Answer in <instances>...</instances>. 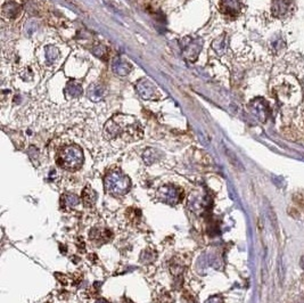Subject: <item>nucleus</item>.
<instances>
[{
	"label": "nucleus",
	"instance_id": "8",
	"mask_svg": "<svg viewBox=\"0 0 304 303\" xmlns=\"http://www.w3.org/2000/svg\"><path fill=\"white\" fill-rule=\"evenodd\" d=\"M242 0H221V8L226 15L235 17L242 10Z\"/></svg>",
	"mask_w": 304,
	"mask_h": 303
},
{
	"label": "nucleus",
	"instance_id": "7",
	"mask_svg": "<svg viewBox=\"0 0 304 303\" xmlns=\"http://www.w3.org/2000/svg\"><path fill=\"white\" fill-rule=\"evenodd\" d=\"M292 0H274L272 1V14L278 19H284L292 9Z\"/></svg>",
	"mask_w": 304,
	"mask_h": 303
},
{
	"label": "nucleus",
	"instance_id": "16",
	"mask_svg": "<svg viewBox=\"0 0 304 303\" xmlns=\"http://www.w3.org/2000/svg\"><path fill=\"white\" fill-rule=\"evenodd\" d=\"M82 200L87 205H91V204H94L95 201H96V194H95L94 190L90 187H86L82 194Z\"/></svg>",
	"mask_w": 304,
	"mask_h": 303
},
{
	"label": "nucleus",
	"instance_id": "9",
	"mask_svg": "<svg viewBox=\"0 0 304 303\" xmlns=\"http://www.w3.org/2000/svg\"><path fill=\"white\" fill-rule=\"evenodd\" d=\"M112 70L115 75L120 76H126L131 72L132 66L129 62L125 61V59H122L121 57H116L112 63Z\"/></svg>",
	"mask_w": 304,
	"mask_h": 303
},
{
	"label": "nucleus",
	"instance_id": "11",
	"mask_svg": "<svg viewBox=\"0 0 304 303\" xmlns=\"http://www.w3.org/2000/svg\"><path fill=\"white\" fill-rule=\"evenodd\" d=\"M106 95V88L101 83H94L88 90V97L93 101H100Z\"/></svg>",
	"mask_w": 304,
	"mask_h": 303
},
{
	"label": "nucleus",
	"instance_id": "2",
	"mask_svg": "<svg viewBox=\"0 0 304 303\" xmlns=\"http://www.w3.org/2000/svg\"><path fill=\"white\" fill-rule=\"evenodd\" d=\"M57 163L69 171H76L82 167L83 153L82 150L76 145L66 146L59 152Z\"/></svg>",
	"mask_w": 304,
	"mask_h": 303
},
{
	"label": "nucleus",
	"instance_id": "15",
	"mask_svg": "<svg viewBox=\"0 0 304 303\" xmlns=\"http://www.w3.org/2000/svg\"><path fill=\"white\" fill-rule=\"evenodd\" d=\"M90 238L94 242H101V239H104L102 242H106L109 239V232L107 230H101V229H94L90 232Z\"/></svg>",
	"mask_w": 304,
	"mask_h": 303
},
{
	"label": "nucleus",
	"instance_id": "10",
	"mask_svg": "<svg viewBox=\"0 0 304 303\" xmlns=\"http://www.w3.org/2000/svg\"><path fill=\"white\" fill-rule=\"evenodd\" d=\"M64 95L66 100H76L82 95V86L77 81H69L65 86Z\"/></svg>",
	"mask_w": 304,
	"mask_h": 303
},
{
	"label": "nucleus",
	"instance_id": "17",
	"mask_svg": "<svg viewBox=\"0 0 304 303\" xmlns=\"http://www.w3.org/2000/svg\"><path fill=\"white\" fill-rule=\"evenodd\" d=\"M93 52H94L95 56H97V57H100L101 59H105L106 55H107V48H106L104 45L97 44L96 46H94L93 47Z\"/></svg>",
	"mask_w": 304,
	"mask_h": 303
},
{
	"label": "nucleus",
	"instance_id": "14",
	"mask_svg": "<svg viewBox=\"0 0 304 303\" xmlns=\"http://www.w3.org/2000/svg\"><path fill=\"white\" fill-rule=\"evenodd\" d=\"M45 56H46V61H47L48 64H54V63L57 61L58 57H59V50L57 47H55V46H48L47 48H46L45 50Z\"/></svg>",
	"mask_w": 304,
	"mask_h": 303
},
{
	"label": "nucleus",
	"instance_id": "1",
	"mask_svg": "<svg viewBox=\"0 0 304 303\" xmlns=\"http://www.w3.org/2000/svg\"><path fill=\"white\" fill-rule=\"evenodd\" d=\"M104 136L113 145L123 146L139 140L143 137V129L133 116L115 115L106 122Z\"/></svg>",
	"mask_w": 304,
	"mask_h": 303
},
{
	"label": "nucleus",
	"instance_id": "12",
	"mask_svg": "<svg viewBox=\"0 0 304 303\" xmlns=\"http://www.w3.org/2000/svg\"><path fill=\"white\" fill-rule=\"evenodd\" d=\"M21 7L19 3L16 2H7L5 5L2 6V16L6 17V19H15V17L19 15Z\"/></svg>",
	"mask_w": 304,
	"mask_h": 303
},
{
	"label": "nucleus",
	"instance_id": "5",
	"mask_svg": "<svg viewBox=\"0 0 304 303\" xmlns=\"http://www.w3.org/2000/svg\"><path fill=\"white\" fill-rule=\"evenodd\" d=\"M136 90L145 101H153L157 97V88L148 79H141L136 84Z\"/></svg>",
	"mask_w": 304,
	"mask_h": 303
},
{
	"label": "nucleus",
	"instance_id": "3",
	"mask_svg": "<svg viewBox=\"0 0 304 303\" xmlns=\"http://www.w3.org/2000/svg\"><path fill=\"white\" fill-rule=\"evenodd\" d=\"M105 186L106 190L112 195H125L130 189V180L126 175L115 171L106 177Z\"/></svg>",
	"mask_w": 304,
	"mask_h": 303
},
{
	"label": "nucleus",
	"instance_id": "13",
	"mask_svg": "<svg viewBox=\"0 0 304 303\" xmlns=\"http://www.w3.org/2000/svg\"><path fill=\"white\" fill-rule=\"evenodd\" d=\"M212 48L214 49V51L219 55H224L226 54L228 49V38L226 34H222L219 38L215 39V40L212 42Z\"/></svg>",
	"mask_w": 304,
	"mask_h": 303
},
{
	"label": "nucleus",
	"instance_id": "4",
	"mask_svg": "<svg viewBox=\"0 0 304 303\" xmlns=\"http://www.w3.org/2000/svg\"><path fill=\"white\" fill-rule=\"evenodd\" d=\"M203 47V41L197 37H186L181 41L182 54L187 61L194 62L199 57L201 50Z\"/></svg>",
	"mask_w": 304,
	"mask_h": 303
},
{
	"label": "nucleus",
	"instance_id": "18",
	"mask_svg": "<svg viewBox=\"0 0 304 303\" xmlns=\"http://www.w3.org/2000/svg\"><path fill=\"white\" fill-rule=\"evenodd\" d=\"M144 160L145 162H147L148 164L154 163L156 161V151L155 150H147L144 153Z\"/></svg>",
	"mask_w": 304,
	"mask_h": 303
},
{
	"label": "nucleus",
	"instance_id": "19",
	"mask_svg": "<svg viewBox=\"0 0 304 303\" xmlns=\"http://www.w3.org/2000/svg\"><path fill=\"white\" fill-rule=\"evenodd\" d=\"M301 266H302V268L304 269V256H302V259H301Z\"/></svg>",
	"mask_w": 304,
	"mask_h": 303
},
{
	"label": "nucleus",
	"instance_id": "6",
	"mask_svg": "<svg viewBox=\"0 0 304 303\" xmlns=\"http://www.w3.org/2000/svg\"><path fill=\"white\" fill-rule=\"evenodd\" d=\"M250 111L252 112L253 115H255L260 121L264 122L268 119V112H269V107H268L267 101L263 98H255L249 104Z\"/></svg>",
	"mask_w": 304,
	"mask_h": 303
}]
</instances>
